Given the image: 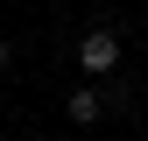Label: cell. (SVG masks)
<instances>
[{"mask_svg": "<svg viewBox=\"0 0 148 141\" xmlns=\"http://www.w3.org/2000/svg\"><path fill=\"white\" fill-rule=\"evenodd\" d=\"M113 64H120V28H85L78 35V70H92V78H113Z\"/></svg>", "mask_w": 148, "mask_h": 141, "instance_id": "1", "label": "cell"}, {"mask_svg": "<svg viewBox=\"0 0 148 141\" xmlns=\"http://www.w3.org/2000/svg\"><path fill=\"white\" fill-rule=\"evenodd\" d=\"M64 113H71V127H92V120L106 113V92H92V85H78V92H71V106H64Z\"/></svg>", "mask_w": 148, "mask_h": 141, "instance_id": "2", "label": "cell"}, {"mask_svg": "<svg viewBox=\"0 0 148 141\" xmlns=\"http://www.w3.org/2000/svg\"><path fill=\"white\" fill-rule=\"evenodd\" d=\"M0 70H7V42H0Z\"/></svg>", "mask_w": 148, "mask_h": 141, "instance_id": "3", "label": "cell"}]
</instances>
